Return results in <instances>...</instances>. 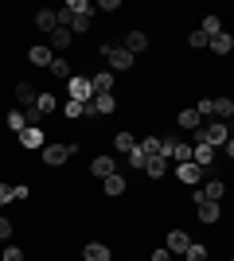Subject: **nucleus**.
I'll use <instances>...</instances> for the list:
<instances>
[{
  "instance_id": "cd10ccee",
  "label": "nucleus",
  "mask_w": 234,
  "mask_h": 261,
  "mask_svg": "<svg viewBox=\"0 0 234 261\" xmlns=\"http://www.w3.org/2000/svg\"><path fill=\"white\" fill-rule=\"evenodd\" d=\"M55 78H70V66H67V59H51V66H47Z\"/></svg>"
},
{
  "instance_id": "4be33fe9",
  "label": "nucleus",
  "mask_w": 234,
  "mask_h": 261,
  "mask_svg": "<svg viewBox=\"0 0 234 261\" xmlns=\"http://www.w3.org/2000/svg\"><path fill=\"white\" fill-rule=\"evenodd\" d=\"M113 148H117V152H125V156H129V152H133V148H137L133 133H117V137H113Z\"/></svg>"
},
{
  "instance_id": "ea45409f",
  "label": "nucleus",
  "mask_w": 234,
  "mask_h": 261,
  "mask_svg": "<svg viewBox=\"0 0 234 261\" xmlns=\"http://www.w3.org/2000/svg\"><path fill=\"white\" fill-rule=\"evenodd\" d=\"M4 203H12V187L0 184V207H4Z\"/></svg>"
},
{
  "instance_id": "f8f14e48",
  "label": "nucleus",
  "mask_w": 234,
  "mask_h": 261,
  "mask_svg": "<svg viewBox=\"0 0 234 261\" xmlns=\"http://www.w3.org/2000/svg\"><path fill=\"white\" fill-rule=\"evenodd\" d=\"M203 199H211V203H223V195H226V184L223 179H207V187L199 191Z\"/></svg>"
},
{
  "instance_id": "7c9ffc66",
  "label": "nucleus",
  "mask_w": 234,
  "mask_h": 261,
  "mask_svg": "<svg viewBox=\"0 0 234 261\" xmlns=\"http://www.w3.org/2000/svg\"><path fill=\"white\" fill-rule=\"evenodd\" d=\"M63 113H67V117H82V101L67 98V101H63Z\"/></svg>"
},
{
  "instance_id": "b1692460",
  "label": "nucleus",
  "mask_w": 234,
  "mask_h": 261,
  "mask_svg": "<svg viewBox=\"0 0 234 261\" xmlns=\"http://www.w3.org/2000/svg\"><path fill=\"white\" fill-rule=\"evenodd\" d=\"M145 172L152 175V179H160V175H164V156H148V160H145Z\"/></svg>"
},
{
  "instance_id": "4c0bfd02",
  "label": "nucleus",
  "mask_w": 234,
  "mask_h": 261,
  "mask_svg": "<svg viewBox=\"0 0 234 261\" xmlns=\"http://www.w3.org/2000/svg\"><path fill=\"white\" fill-rule=\"evenodd\" d=\"M117 8H121V0H101L98 4V12H117Z\"/></svg>"
},
{
  "instance_id": "2eb2a0df",
  "label": "nucleus",
  "mask_w": 234,
  "mask_h": 261,
  "mask_svg": "<svg viewBox=\"0 0 234 261\" xmlns=\"http://www.w3.org/2000/svg\"><path fill=\"white\" fill-rule=\"evenodd\" d=\"M90 106L98 109V117H101V113H113V109H117V98H113V94H94Z\"/></svg>"
},
{
  "instance_id": "c756f323",
  "label": "nucleus",
  "mask_w": 234,
  "mask_h": 261,
  "mask_svg": "<svg viewBox=\"0 0 234 261\" xmlns=\"http://www.w3.org/2000/svg\"><path fill=\"white\" fill-rule=\"evenodd\" d=\"M35 109H39V113H51V109H55V98H51V94H35Z\"/></svg>"
},
{
  "instance_id": "e433bc0d",
  "label": "nucleus",
  "mask_w": 234,
  "mask_h": 261,
  "mask_svg": "<svg viewBox=\"0 0 234 261\" xmlns=\"http://www.w3.org/2000/svg\"><path fill=\"white\" fill-rule=\"evenodd\" d=\"M12 238V222L8 218H0V242H8Z\"/></svg>"
},
{
  "instance_id": "9b49d317",
  "label": "nucleus",
  "mask_w": 234,
  "mask_h": 261,
  "mask_svg": "<svg viewBox=\"0 0 234 261\" xmlns=\"http://www.w3.org/2000/svg\"><path fill=\"white\" fill-rule=\"evenodd\" d=\"M90 172L98 175V179H106V175H113V172H117V164H113L110 156H94V164H90Z\"/></svg>"
},
{
  "instance_id": "bb28decb",
  "label": "nucleus",
  "mask_w": 234,
  "mask_h": 261,
  "mask_svg": "<svg viewBox=\"0 0 234 261\" xmlns=\"http://www.w3.org/2000/svg\"><path fill=\"white\" fill-rule=\"evenodd\" d=\"M184 257H188V261H207V246H199V242H191L188 250H184Z\"/></svg>"
},
{
  "instance_id": "aec40b11",
  "label": "nucleus",
  "mask_w": 234,
  "mask_h": 261,
  "mask_svg": "<svg viewBox=\"0 0 234 261\" xmlns=\"http://www.w3.org/2000/svg\"><path fill=\"white\" fill-rule=\"evenodd\" d=\"M16 101L28 106V109L35 106V86H32V82H20V86H16Z\"/></svg>"
},
{
  "instance_id": "6ab92c4d",
  "label": "nucleus",
  "mask_w": 234,
  "mask_h": 261,
  "mask_svg": "<svg viewBox=\"0 0 234 261\" xmlns=\"http://www.w3.org/2000/svg\"><path fill=\"white\" fill-rule=\"evenodd\" d=\"M63 12L74 20V16H90V12H94V4H90V0H67V8H63Z\"/></svg>"
},
{
  "instance_id": "7ed1b4c3",
  "label": "nucleus",
  "mask_w": 234,
  "mask_h": 261,
  "mask_svg": "<svg viewBox=\"0 0 234 261\" xmlns=\"http://www.w3.org/2000/svg\"><path fill=\"white\" fill-rule=\"evenodd\" d=\"M101 55L110 59L113 70H129V66H133V55L125 51V47H110V43H101Z\"/></svg>"
},
{
  "instance_id": "1a4fd4ad",
  "label": "nucleus",
  "mask_w": 234,
  "mask_h": 261,
  "mask_svg": "<svg viewBox=\"0 0 234 261\" xmlns=\"http://www.w3.org/2000/svg\"><path fill=\"white\" fill-rule=\"evenodd\" d=\"M188 246H191L188 234H184V230H172V234H168V246H164V250H168V253H184Z\"/></svg>"
},
{
  "instance_id": "dca6fc26",
  "label": "nucleus",
  "mask_w": 234,
  "mask_h": 261,
  "mask_svg": "<svg viewBox=\"0 0 234 261\" xmlns=\"http://www.w3.org/2000/svg\"><path fill=\"white\" fill-rule=\"evenodd\" d=\"M207 47H211L215 55H230L234 39H230V32H219V35H215V39H211V43H207Z\"/></svg>"
},
{
  "instance_id": "393cba45",
  "label": "nucleus",
  "mask_w": 234,
  "mask_h": 261,
  "mask_svg": "<svg viewBox=\"0 0 234 261\" xmlns=\"http://www.w3.org/2000/svg\"><path fill=\"white\" fill-rule=\"evenodd\" d=\"M51 47H59V51L70 47V28H55V32H51Z\"/></svg>"
},
{
  "instance_id": "c9c22d12",
  "label": "nucleus",
  "mask_w": 234,
  "mask_h": 261,
  "mask_svg": "<svg viewBox=\"0 0 234 261\" xmlns=\"http://www.w3.org/2000/svg\"><path fill=\"white\" fill-rule=\"evenodd\" d=\"M188 43L195 47V51H199V47H207V43H211V39H207V35H203V32H191V39H188Z\"/></svg>"
},
{
  "instance_id": "6e6552de",
  "label": "nucleus",
  "mask_w": 234,
  "mask_h": 261,
  "mask_svg": "<svg viewBox=\"0 0 234 261\" xmlns=\"http://www.w3.org/2000/svg\"><path fill=\"white\" fill-rule=\"evenodd\" d=\"M82 261H113L110 246H101V242H90L86 250H82Z\"/></svg>"
},
{
  "instance_id": "20e7f679",
  "label": "nucleus",
  "mask_w": 234,
  "mask_h": 261,
  "mask_svg": "<svg viewBox=\"0 0 234 261\" xmlns=\"http://www.w3.org/2000/svg\"><path fill=\"white\" fill-rule=\"evenodd\" d=\"M67 86H70V98L82 101V106L94 98V86H90V78H74V74H70V78H67Z\"/></svg>"
},
{
  "instance_id": "a878e982",
  "label": "nucleus",
  "mask_w": 234,
  "mask_h": 261,
  "mask_svg": "<svg viewBox=\"0 0 234 261\" xmlns=\"http://www.w3.org/2000/svg\"><path fill=\"white\" fill-rule=\"evenodd\" d=\"M137 148L145 156H160V137H145V141H137Z\"/></svg>"
},
{
  "instance_id": "a211bd4d",
  "label": "nucleus",
  "mask_w": 234,
  "mask_h": 261,
  "mask_svg": "<svg viewBox=\"0 0 234 261\" xmlns=\"http://www.w3.org/2000/svg\"><path fill=\"white\" fill-rule=\"evenodd\" d=\"M176 175H179V184H195V179H199V175H203V168H195V164H179V168H176Z\"/></svg>"
},
{
  "instance_id": "f257e3e1",
  "label": "nucleus",
  "mask_w": 234,
  "mask_h": 261,
  "mask_svg": "<svg viewBox=\"0 0 234 261\" xmlns=\"http://www.w3.org/2000/svg\"><path fill=\"white\" fill-rule=\"evenodd\" d=\"M195 137H199V144L223 148V144L230 141V129H226V121H215V125H199V129H195Z\"/></svg>"
},
{
  "instance_id": "f03ea898",
  "label": "nucleus",
  "mask_w": 234,
  "mask_h": 261,
  "mask_svg": "<svg viewBox=\"0 0 234 261\" xmlns=\"http://www.w3.org/2000/svg\"><path fill=\"white\" fill-rule=\"evenodd\" d=\"M74 152H78V144H43V164L47 168H63Z\"/></svg>"
},
{
  "instance_id": "ddd939ff",
  "label": "nucleus",
  "mask_w": 234,
  "mask_h": 261,
  "mask_svg": "<svg viewBox=\"0 0 234 261\" xmlns=\"http://www.w3.org/2000/svg\"><path fill=\"white\" fill-rule=\"evenodd\" d=\"M145 47H148V35L145 32H129V35H125V51H129V55H141Z\"/></svg>"
},
{
  "instance_id": "39448f33",
  "label": "nucleus",
  "mask_w": 234,
  "mask_h": 261,
  "mask_svg": "<svg viewBox=\"0 0 234 261\" xmlns=\"http://www.w3.org/2000/svg\"><path fill=\"white\" fill-rule=\"evenodd\" d=\"M195 215H199V222H219V215H223V203H211V199H203V203H195Z\"/></svg>"
},
{
  "instance_id": "423d86ee",
  "label": "nucleus",
  "mask_w": 234,
  "mask_h": 261,
  "mask_svg": "<svg viewBox=\"0 0 234 261\" xmlns=\"http://www.w3.org/2000/svg\"><path fill=\"white\" fill-rule=\"evenodd\" d=\"M35 28L51 35V32L59 28V12H55V8H39V12H35Z\"/></svg>"
},
{
  "instance_id": "c85d7f7f",
  "label": "nucleus",
  "mask_w": 234,
  "mask_h": 261,
  "mask_svg": "<svg viewBox=\"0 0 234 261\" xmlns=\"http://www.w3.org/2000/svg\"><path fill=\"white\" fill-rule=\"evenodd\" d=\"M8 129H12V133H23V129H28V117H23L20 109H16V113H8Z\"/></svg>"
},
{
  "instance_id": "a19ab883",
  "label": "nucleus",
  "mask_w": 234,
  "mask_h": 261,
  "mask_svg": "<svg viewBox=\"0 0 234 261\" xmlns=\"http://www.w3.org/2000/svg\"><path fill=\"white\" fill-rule=\"evenodd\" d=\"M148 261H172V253H168V250H156V253H152Z\"/></svg>"
},
{
  "instance_id": "58836bf2",
  "label": "nucleus",
  "mask_w": 234,
  "mask_h": 261,
  "mask_svg": "<svg viewBox=\"0 0 234 261\" xmlns=\"http://www.w3.org/2000/svg\"><path fill=\"white\" fill-rule=\"evenodd\" d=\"M12 199H28V184H16V187H12Z\"/></svg>"
},
{
  "instance_id": "0eeeda50",
  "label": "nucleus",
  "mask_w": 234,
  "mask_h": 261,
  "mask_svg": "<svg viewBox=\"0 0 234 261\" xmlns=\"http://www.w3.org/2000/svg\"><path fill=\"white\" fill-rule=\"evenodd\" d=\"M43 137H47V133L39 129V125H28V129L20 133V144H23V148H43V144H47Z\"/></svg>"
},
{
  "instance_id": "f3484780",
  "label": "nucleus",
  "mask_w": 234,
  "mask_h": 261,
  "mask_svg": "<svg viewBox=\"0 0 234 261\" xmlns=\"http://www.w3.org/2000/svg\"><path fill=\"white\" fill-rule=\"evenodd\" d=\"M211 106H215V117H219V121H230L234 117V101L230 98H211Z\"/></svg>"
},
{
  "instance_id": "5701e85b",
  "label": "nucleus",
  "mask_w": 234,
  "mask_h": 261,
  "mask_svg": "<svg viewBox=\"0 0 234 261\" xmlns=\"http://www.w3.org/2000/svg\"><path fill=\"white\" fill-rule=\"evenodd\" d=\"M203 35H207V39H215V35L223 32V20H219V16H203V28H199Z\"/></svg>"
},
{
  "instance_id": "412c9836",
  "label": "nucleus",
  "mask_w": 234,
  "mask_h": 261,
  "mask_svg": "<svg viewBox=\"0 0 234 261\" xmlns=\"http://www.w3.org/2000/svg\"><path fill=\"white\" fill-rule=\"evenodd\" d=\"M179 129H199L203 121H199V113H195V109H179Z\"/></svg>"
},
{
  "instance_id": "473e14b6",
  "label": "nucleus",
  "mask_w": 234,
  "mask_h": 261,
  "mask_svg": "<svg viewBox=\"0 0 234 261\" xmlns=\"http://www.w3.org/2000/svg\"><path fill=\"white\" fill-rule=\"evenodd\" d=\"M0 261H23V250L20 246H4V257Z\"/></svg>"
},
{
  "instance_id": "9d476101",
  "label": "nucleus",
  "mask_w": 234,
  "mask_h": 261,
  "mask_svg": "<svg viewBox=\"0 0 234 261\" xmlns=\"http://www.w3.org/2000/svg\"><path fill=\"white\" fill-rule=\"evenodd\" d=\"M101 187H106V195H125V175L121 172H113V175H106V179H101Z\"/></svg>"
},
{
  "instance_id": "4468645a",
  "label": "nucleus",
  "mask_w": 234,
  "mask_h": 261,
  "mask_svg": "<svg viewBox=\"0 0 234 261\" xmlns=\"http://www.w3.org/2000/svg\"><path fill=\"white\" fill-rule=\"evenodd\" d=\"M28 59H32L35 66H51V59H55V55H51V47H47V43H35L32 51H28Z\"/></svg>"
},
{
  "instance_id": "2f4dec72",
  "label": "nucleus",
  "mask_w": 234,
  "mask_h": 261,
  "mask_svg": "<svg viewBox=\"0 0 234 261\" xmlns=\"http://www.w3.org/2000/svg\"><path fill=\"white\" fill-rule=\"evenodd\" d=\"M195 113H199V121H203V117H215V106H211V98H203L199 106H195Z\"/></svg>"
},
{
  "instance_id": "72a5a7b5",
  "label": "nucleus",
  "mask_w": 234,
  "mask_h": 261,
  "mask_svg": "<svg viewBox=\"0 0 234 261\" xmlns=\"http://www.w3.org/2000/svg\"><path fill=\"white\" fill-rule=\"evenodd\" d=\"M70 32H90V16H74V20H70Z\"/></svg>"
},
{
  "instance_id": "f704fd0d",
  "label": "nucleus",
  "mask_w": 234,
  "mask_h": 261,
  "mask_svg": "<svg viewBox=\"0 0 234 261\" xmlns=\"http://www.w3.org/2000/svg\"><path fill=\"white\" fill-rule=\"evenodd\" d=\"M145 160H148V156L141 152V148H133V152H129V168H145Z\"/></svg>"
}]
</instances>
